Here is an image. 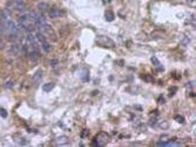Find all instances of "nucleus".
Instances as JSON below:
<instances>
[{"mask_svg": "<svg viewBox=\"0 0 196 147\" xmlns=\"http://www.w3.org/2000/svg\"><path fill=\"white\" fill-rule=\"evenodd\" d=\"M5 33V27H4V22H0V35Z\"/></svg>", "mask_w": 196, "mask_h": 147, "instance_id": "6ab92c4d", "label": "nucleus"}, {"mask_svg": "<svg viewBox=\"0 0 196 147\" xmlns=\"http://www.w3.org/2000/svg\"><path fill=\"white\" fill-rule=\"evenodd\" d=\"M96 42H97V44H99V45H102V47L111 48V49L115 47L114 42H113L110 37H107V36H98L97 39H96Z\"/></svg>", "mask_w": 196, "mask_h": 147, "instance_id": "7ed1b4c3", "label": "nucleus"}, {"mask_svg": "<svg viewBox=\"0 0 196 147\" xmlns=\"http://www.w3.org/2000/svg\"><path fill=\"white\" fill-rule=\"evenodd\" d=\"M48 14H50V18L51 19H56V18H59L60 16V10L57 7V6H53L48 10Z\"/></svg>", "mask_w": 196, "mask_h": 147, "instance_id": "0eeeda50", "label": "nucleus"}, {"mask_svg": "<svg viewBox=\"0 0 196 147\" xmlns=\"http://www.w3.org/2000/svg\"><path fill=\"white\" fill-rule=\"evenodd\" d=\"M13 8H15V10H19V12H26L27 8H28V6H27L26 2H23V0H18V1H14Z\"/></svg>", "mask_w": 196, "mask_h": 147, "instance_id": "423d86ee", "label": "nucleus"}, {"mask_svg": "<svg viewBox=\"0 0 196 147\" xmlns=\"http://www.w3.org/2000/svg\"><path fill=\"white\" fill-rule=\"evenodd\" d=\"M151 63L153 64V65H156V66H159V60L156 57H152L151 58Z\"/></svg>", "mask_w": 196, "mask_h": 147, "instance_id": "a211bd4d", "label": "nucleus"}, {"mask_svg": "<svg viewBox=\"0 0 196 147\" xmlns=\"http://www.w3.org/2000/svg\"><path fill=\"white\" fill-rule=\"evenodd\" d=\"M12 83H13V81H8V82L5 85V88H12V86H13Z\"/></svg>", "mask_w": 196, "mask_h": 147, "instance_id": "aec40b11", "label": "nucleus"}, {"mask_svg": "<svg viewBox=\"0 0 196 147\" xmlns=\"http://www.w3.org/2000/svg\"><path fill=\"white\" fill-rule=\"evenodd\" d=\"M39 30L43 35H48V36H52V39L53 41H57V35L54 34V30L51 26H48L47 23H44V24H40L39 26Z\"/></svg>", "mask_w": 196, "mask_h": 147, "instance_id": "20e7f679", "label": "nucleus"}, {"mask_svg": "<svg viewBox=\"0 0 196 147\" xmlns=\"http://www.w3.org/2000/svg\"><path fill=\"white\" fill-rule=\"evenodd\" d=\"M114 19H115V15H114V13L112 10H106L105 12V20L107 22H112Z\"/></svg>", "mask_w": 196, "mask_h": 147, "instance_id": "9d476101", "label": "nucleus"}, {"mask_svg": "<svg viewBox=\"0 0 196 147\" xmlns=\"http://www.w3.org/2000/svg\"><path fill=\"white\" fill-rule=\"evenodd\" d=\"M109 140H110V136L107 133H105V132H102V133H99L96 137V144L98 146H104V145H106L109 143Z\"/></svg>", "mask_w": 196, "mask_h": 147, "instance_id": "39448f33", "label": "nucleus"}, {"mask_svg": "<svg viewBox=\"0 0 196 147\" xmlns=\"http://www.w3.org/2000/svg\"><path fill=\"white\" fill-rule=\"evenodd\" d=\"M188 2H192V4H194V2H195V0H188Z\"/></svg>", "mask_w": 196, "mask_h": 147, "instance_id": "5701e85b", "label": "nucleus"}, {"mask_svg": "<svg viewBox=\"0 0 196 147\" xmlns=\"http://www.w3.org/2000/svg\"><path fill=\"white\" fill-rule=\"evenodd\" d=\"M180 41H181V43H182L184 45H187V44H188V43L190 42V38H189L188 36H185V35H184V36H181Z\"/></svg>", "mask_w": 196, "mask_h": 147, "instance_id": "2eb2a0df", "label": "nucleus"}, {"mask_svg": "<svg viewBox=\"0 0 196 147\" xmlns=\"http://www.w3.org/2000/svg\"><path fill=\"white\" fill-rule=\"evenodd\" d=\"M40 44H42V49L44 50V52L48 53V52L51 51V44L48 43V41H45V42H43V43H40Z\"/></svg>", "mask_w": 196, "mask_h": 147, "instance_id": "f8f14e48", "label": "nucleus"}, {"mask_svg": "<svg viewBox=\"0 0 196 147\" xmlns=\"http://www.w3.org/2000/svg\"><path fill=\"white\" fill-rule=\"evenodd\" d=\"M57 143L59 145H67L69 143V139H68V137H66V136H61V137L57 138Z\"/></svg>", "mask_w": 196, "mask_h": 147, "instance_id": "9b49d317", "label": "nucleus"}, {"mask_svg": "<svg viewBox=\"0 0 196 147\" xmlns=\"http://www.w3.org/2000/svg\"><path fill=\"white\" fill-rule=\"evenodd\" d=\"M174 118H175V120H177L178 123H180V124H184V123H185V118L182 117V116H179V115H177Z\"/></svg>", "mask_w": 196, "mask_h": 147, "instance_id": "dca6fc26", "label": "nucleus"}, {"mask_svg": "<svg viewBox=\"0 0 196 147\" xmlns=\"http://www.w3.org/2000/svg\"><path fill=\"white\" fill-rule=\"evenodd\" d=\"M0 116L4 118L7 117V111L5 110V109H0Z\"/></svg>", "mask_w": 196, "mask_h": 147, "instance_id": "f3484780", "label": "nucleus"}, {"mask_svg": "<svg viewBox=\"0 0 196 147\" xmlns=\"http://www.w3.org/2000/svg\"><path fill=\"white\" fill-rule=\"evenodd\" d=\"M15 1H18V0H15Z\"/></svg>", "mask_w": 196, "mask_h": 147, "instance_id": "b1692460", "label": "nucleus"}, {"mask_svg": "<svg viewBox=\"0 0 196 147\" xmlns=\"http://www.w3.org/2000/svg\"><path fill=\"white\" fill-rule=\"evenodd\" d=\"M111 1H112V0H104V2H105V4H110Z\"/></svg>", "mask_w": 196, "mask_h": 147, "instance_id": "4be33fe9", "label": "nucleus"}, {"mask_svg": "<svg viewBox=\"0 0 196 147\" xmlns=\"http://www.w3.org/2000/svg\"><path fill=\"white\" fill-rule=\"evenodd\" d=\"M36 12H23V14H21L19 16V23L21 28L28 33H32L36 29Z\"/></svg>", "mask_w": 196, "mask_h": 147, "instance_id": "f257e3e1", "label": "nucleus"}, {"mask_svg": "<svg viewBox=\"0 0 196 147\" xmlns=\"http://www.w3.org/2000/svg\"><path fill=\"white\" fill-rule=\"evenodd\" d=\"M4 27H5V31H6L7 34H10V35L16 34V33L20 31L19 28H18V26H16V23H14V21H12V20H7V19L5 20Z\"/></svg>", "mask_w": 196, "mask_h": 147, "instance_id": "f03ea898", "label": "nucleus"}, {"mask_svg": "<svg viewBox=\"0 0 196 147\" xmlns=\"http://www.w3.org/2000/svg\"><path fill=\"white\" fill-rule=\"evenodd\" d=\"M38 10H39V13H45V12H47V10H50V6H48V4H46V2H40V4H38L37 6Z\"/></svg>", "mask_w": 196, "mask_h": 147, "instance_id": "1a4fd4ad", "label": "nucleus"}, {"mask_svg": "<svg viewBox=\"0 0 196 147\" xmlns=\"http://www.w3.org/2000/svg\"><path fill=\"white\" fill-rule=\"evenodd\" d=\"M20 51H21V47H20L19 44L15 43L14 45H12V49H10V53H12V55H13V53H14V55H18Z\"/></svg>", "mask_w": 196, "mask_h": 147, "instance_id": "4468645a", "label": "nucleus"}, {"mask_svg": "<svg viewBox=\"0 0 196 147\" xmlns=\"http://www.w3.org/2000/svg\"><path fill=\"white\" fill-rule=\"evenodd\" d=\"M42 78H43V71L42 69H38L37 72L34 74V77H32V80H34V83H36L38 85L40 81H42Z\"/></svg>", "mask_w": 196, "mask_h": 147, "instance_id": "6e6552de", "label": "nucleus"}, {"mask_svg": "<svg viewBox=\"0 0 196 147\" xmlns=\"http://www.w3.org/2000/svg\"><path fill=\"white\" fill-rule=\"evenodd\" d=\"M160 126H163V128H167V124L164 123V124H160Z\"/></svg>", "mask_w": 196, "mask_h": 147, "instance_id": "412c9836", "label": "nucleus"}, {"mask_svg": "<svg viewBox=\"0 0 196 147\" xmlns=\"http://www.w3.org/2000/svg\"><path fill=\"white\" fill-rule=\"evenodd\" d=\"M53 88H54V83H52V82H47L45 85H43V90L46 92V93L51 92Z\"/></svg>", "mask_w": 196, "mask_h": 147, "instance_id": "ddd939ff", "label": "nucleus"}]
</instances>
